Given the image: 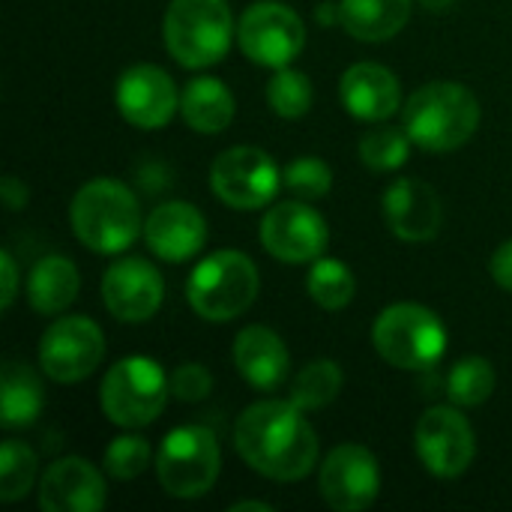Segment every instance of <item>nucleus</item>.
Here are the masks:
<instances>
[{"label": "nucleus", "mask_w": 512, "mask_h": 512, "mask_svg": "<svg viewBox=\"0 0 512 512\" xmlns=\"http://www.w3.org/2000/svg\"><path fill=\"white\" fill-rule=\"evenodd\" d=\"M291 399H264L249 405L234 429L240 459L261 477L297 483L318 462V435Z\"/></svg>", "instance_id": "obj_1"}, {"label": "nucleus", "mask_w": 512, "mask_h": 512, "mask_svg": "<svg viewBox=\"0 0 512 512\" xmlns=\"http://www.w3.org/2000/svg\"><path fill=\"white\" fill-rule=\"evenodd\" d=\"M69 222L75 237L99 255L126 252L144 231L138 198L126 183L111 177L90 180L75 192Z\"/></svg>", "instance_id": "obj_2"}, {"label": "nucleus", "mask_w": 512, "mask_h": 512, "mask_svg": "<svg viewBox=\"0 0 512 512\" xmlns=\"http://www.w3.org/2000/svg\"><path fill=\"white\" fill-rule=\"evenodd\" d=\"M477 96L456 81H432L408 96L402 111L405 132L414 147L429 153H450L471 141L480 126Z\"/></svg>", "instance_id": "obj_3"}, {"label": "nucleus", "mask_w": 512, "mask_h": 512, "mask_svg": "<svg viewBox=\"0 0 512 512\" xmlns=\"http://www.w3.org/2000/svg\"><path fill=\"white\" fill-rule=\"evenodd\" d=\"M237 24L228 0H171L162 18L168 54L186 69H207L231 51Z\"/></svg>", "instance_id": "obj_4"}, {"label": "nucleus", "mask_w": 512, "mask_h": 512, "mask_svg": "<svg viewBox=\"0 0 512 512\" xmlns=\"http://www.w3.org/2000/svg\"><path fill=\"white\" fill-rule=\"evenodd\" d=\"M261 288L258 267L249 255L225 249L207 255L186 282V297L195 315L213 324H225L243 315Z\"/></svg>", "instance_id": "obj_5"}, {"label": "nucleus", "mask_w": 512, "mask_h": 512, "mask_svg": "<svg viewBox=\"0 0 512 512\" xmlns=\"http://www.w3.org/2000/svg\"><path fill=\"white\" fill-rule=\"evenodd\" d=\"M375 351L396 369L426 372L441 363L447 351L444 321L420 303L387 306L372 327Z\"/></svg>", "instance_id": "obj_6"}, {"label": "nucleus", "mask_w": 512, "mask_h": 512, "mask_svg": "<svg viewBox=\"0 0 512 512\" xmlns=\"http://www.w3.org/2000/svg\"><path fill=\"white\" fill-rule=\"evenodd\" d=\"M171 378L150 357H126L114 363L102 381V411L114 426L144 429L168 405Z\"/></svg>", "instance_id": "obj_7"}, {"label": "nucleus", "mask_w": 512, "mask_h": 512, "mask_svg": "<svg viewBox=\"0 0 512 512\" xmlns=\"http://www.w3.org/2000/svg\"><path fill=\"white\" fill-rule=\"evenodd\" d=\"M222 471V450L207 426H177L156 453V474L171 498H204Z\"/></svg>", "instance_id": "obj_8"}, {"label": "nucleus", "mask_w": 512, "mask_h": 512, "mask_svg": "<svg viewBox=\"0 0 512 512\" xmlns=\"http://www.w3.org/2000/svg\"><path fill=\"white\" fill-rule=\"evenodd\" d=\"M237 42L252 63L282 69L291 66L294 57H300L306 45V24L291 6L276 0H258L240 15Z\"/></svg>", "instance_id": "obj_9"}, {"label": "nucleus", "mask_w": 512, "mask_h": 512, "mask_svg": "<svg viewBox=\"0 0 512 512\" xmlns=\"http://www.w3.org/2000/svg\"><path fill=\"white\" fill-rule=\"evenodd\" d=\"M210 189L225 207L258 210L282 189V171L258 147H231L210 165Z\"/></svg>", "instance_id": "obj_10"}, {"label": "nucleus", "mask_w": 512, "mask_h": 512, "mask_svg": "<svg viewBox=\"0 0 512 512\" xmlns=\"http://www.w3.org/2000/svg\"><path fill=\"white\" fill-rule=\"evenodd\" d=\"M105 357V336L87 315L57 318L39 339V366L57 384L90 378Z\"/></svg>", "instance_id": "obj_11"}, {"label": "nucleus", "mask_w": 512, "mask_h": 512, "mask_svg": "<svg viewBox=\"0 0 512 512\" xmlns=\"http://www.w3.org/2000/svg\"><path fill=\"white\" fill-rule=\"evenodd\" d=\"M414 444L423 468L438 480L462 477L477 456L474 429L453 405L429 408L417 423Z\"/></svg>", "instance_id": "obj_12"}, {"label": "nucleus", "mask_w": 512, "mask_h": 512, "mask_svg": "<svg viewBox=\"0 0 512 512\" xmlns=\"http://www.w3.org/2000/svg\"><path fill=\"white\" fill-rule=\"evenodd\" d=\"M264 249L285 264L318 261L330 243V228L324 216L306 201H282L264 213L258 231Z\"/></svg>", "instance_id": "obj_13"}, {"label": "nucleus", "mask_w": 512, "mask_h": 512, "mask_svg": "<svg viewBox=\"0 0 512 512\" xmlns=\"http://www.w3.org/2000/svg\"><path fill=\"white\" fill-rule=\"evenodd\" d=\"M327 507L336 512H363L378 501L381 468L378 459L360 444H342L330 450L318 477Z\"/></svg>", "instance_id": "obj_14"}, {"label": "nucleus", "mask_w": 512, "mask_h": 512, "mask_svg": "<svg viewBox=\"0 0 512 512\" xmlns=\"http://www.w3.org/2000/svg\"><path fill=\"white\" fill-rule=\"evenodd\" d=\"M114 102L126 123L138 129H162L177 114L180 93L165 69L153 63H138L117 78Z\"/></svg>", "instance_id": "obj_15"}, {"label": "nucleus", "mask_w": 512, "mask_h": 512, "mask_svg": "<svg viewBox=\"0 0 512 512\" xmlns=\"http://www.w3.org/2000/svg\"><path fill=\"white\" fill-rule=\"evenodd\" d=\"M165 297L162 273L144 258H120L102 276V300L123 324L150 321Z\"/></svg>", "instance_id": "obj_16"}, {"label": "nucleus", "mask_w": 512, "mask_h": 512, "mask_svg": "<svg viewBox=\"0 0 512 512\" xmlns=\"http://www.w3.org/2000/svg\"><path fill=\"white\" fill-rule=\"evenodd\" d=\"M105 498V477L81 456L57 459L39 480V507L45 512H99Z\"/></svg>", "instance_id": "obj_17"}, {"label": "nucleus", "mask_w": 512, "mask_h": 512, "mask_svg": "<svg viewBox=\"0 0 512 512\" xmlns=\"http://www.w3.org/2000/svg\"><path fill=\"white\" fill-rule=\"evenodd\" d=\"M384 216L399 240L426 243L441 231L444 207L429 183L414 177H399L384 192Z\"/></svg>", "instance_id": "obj_18"}, {"label": "nucleus", "mask_w": 512, "mask_h": 512, "mask_svg": "<svg viewBox=\"0 0 512 512\" xmlns=\"http://www.w3.org/2000/svg\"><path fill=\"white\" fill-rule=\"evenodd\" d=\"M144 240L156 258L183 264L204 249L207 222L198 207H192L186 201H165L147 216Z\"/></svg>", "instance_id": "obj_19"}, {"label": "nucleus", "mask_w": 512, "mask_h": 512, "mask_svg": "<svg viewBox=\"0 0 512 512\" xmlns=\"http://www.w3.org/2000/svg\"><path fill=\"white\" fill-rule=\"evenodd\" d=\"M339 96L345 111L366 123H381L402 105L399 78L381 63H354L339 81Z\"/></svg>", "instance_id": "obj_20"}, {"label": "nucleus", "mask_w": 512, "mask_h": 512, "mask_svg": "<svg viewBox=\"0 0 512 512\" xmlns=\"http://www.w3.org/2000/svg\"><path fill=\"white\" fill-rule=\"evenodd\" d=\"M234 366L255 390H276L285 384L291 369V354L279 333L270 327L252 324L243 327L234 339Z\"/></svg>", "instance_id": "obj_21"}, {"label": "nucleus", "mask_w": 512, "mask_h": 512, "mask_svg": "<svg viewBox=\"0 0 512 512\" xmlns=\"http://www.w3.org/2000/svg\"><path fill=\"white\" fill-rule=\"evenodd\" d=\"M234 93L210 75L192 78L180 93V114L186 126H192L201 135H219L234 120Z\"/></svg>", "instance_id": "obj_22"}, {"label": "nucleus", "mask_w": 512, "mask_h": 512, "mask_svg": "<svg viewBox=\"0 0 512 512\" xmlns=\"http://www.w3.org/2000/svg\"><path fill=\"white\" fill-rule=\"evenodd\" d=\"M411 18V0H342L339 21L360 42H387Z\"/></svg>", "instance_id": "obj_23"}, {"label": "nucleus", "mask_w": 512, "mask_h": 512, "mask_svg": "<svg viewBox=\"0 0 512 512\" xmlns=\"http://www.w3.org/2000/svg\"><path fill=\"white\" fill-rule=\"evenodd\" d=\"M81 276L75 264L63 255H48L33 264L27 276V300L39 315H57L69 309L78 297Z\"/></svg>", "instance_id": "obj_24"}, {"label": "nucleus", "mask_w": 512, "mask_h": 512, "mask_svg": "<svg viewBox=\"0 0 512 512\" xmlns=\"http://www.w3.org/2000/svg\"><path fill=\"white\" fill-rule=\"evenodd\" d=\"M45 405L42 381L24 363L3 366V393H0V417L6 429L30 426Z\"/></svg>", "instance_id": "obj_25"}, {"label": "nucleus", "mask_w": 512, "mask_h": 512, "mask_svg": "<svg viewBox=\"0 0 512 512\" xmlns=\"http://www.w3.org/2000/svg\"><path fill=\"white\" fill-rule=\"evenodd\" d=\"M495 384H498V375L486 357H465L450 369L447 396L456 408H477L492 399Z\"/></svg>", "instance_id": "obj_26"}, {"label": "nucleus", "mask_w": 512, "mask_h": 512, "mask_svg": "<svg viewBox=\"0 0 512 512\" xmlns=\"http://www.w3.org/2000/svg\"><path fill=\"white\" fill-rule=\"evenodd\" d=\"M306 291L309 297L321 306V309H345L354 300L357 291V279L351 273L348 264L336 261V258H318L306 276Z\"/></svg>", "instance_id": "obj_27"}, {"label": "nucleus", "mask_w": 512, "mask_h": 512, "mask_svg": "<svg viewBox=\"0 0 512 512\" xmlns=\"http://www.w3.org/2000/svg\"><path fill=\"white\" fill-rule=\"evenodd\" d=\"M342 390V369L333 360H315L291 381V402L303 411H321L336 402Z\"/></svg>", "instance_id": "obj_28"}, {"label": "nucleus", "mask_w": 512, "mask_h": 512, "mask_svg": "<svg viewBox=\"0 0 512 512\" xmlns=\"http://www.w3.org/2000/svg\"><path fill=\"white\" fill-rule=\"evenodd\" d=\"M411 135L396 126H375L369 129L360 144H357V153H360V162L369 168V171H378V174H387V171H399L408 156H411Z\"/></svg>", "instance_id": "obj_29"}, {"label": "nucleus", "mask_w": 512, "mask_h": 512, "mask_svg": "<svg viewBox=\"0 0 512 512\" xmlns=\"http://www.w3.org/2000/svg\"><path fill=\"white\" fill-rule=\"evenodd\" d=\"M36 453L24 444L9 438L0 450V501L3 504H15L21 501L36 480Z\"/></svg>", "instance_id": "obj_30"}, {"label": "nucleus", "mask_w": 512, "mask_h": 512, "mask_svg": "<svg viewBox=\"0 0 512 512\" xmlns=\"http://www.w3.org/2000/svg\"><path fill=\"white\" fill-rule=\"evenodd\" d=\"M267 105L285 120L303 117L312 108V81L306 72L291 66L276 69V75L267 81Z\"/></svg>", "instance_id": "obj_31"}, {"label": "nucleus", "mask_w": 512, "mask_h": 512, "mask_svg": "<svg viewBox=\"0 0 512 512\" xmlns=\"http://www.w3.org/2000/svg\"><path fill=\"white\" fill-rule=\"evenodd\" d=\"M282 186L300 201H315V198H324L333 189V171H330V165L324 159L303 156V159H294L282 171Z\"/></svg>", "instance_id": "obj_32"}, {"label": "nucleus", "mask_w": 512, "mask_h": 512, "mask_svg": "<svg viewBox=\"0 0 512 512\" xmlns=\"http://www.w3.org/2000/svg\"><path fill=\"white\" fill-rule=\"evenodd\" d=\"M153 450L138 435H120L105 450V471L114 480H135L150 468Z\"/></svg>", "instance_id": "obj_33"}, {"label": "nucleus", "mask_w": 512, "mask_h": 512, "mask_svg": "<svg viewBox=\"0 0 512 512\" xmlns=\"http://www.w3.org/2000/svg\"><path fill=\"white\" fill-rule=\"evenodd\" d=\"M213 390V375L201 363H183L171 372V396L180 402H201Z\"/></svg>", "instance_id": "obj_34"}, {"label": "nucleus", "mask_w": 512, "mask_h": 512, "mask_svg": "<svg viewBox=\"0 0 512 512\" xmlns=\"http://www.w3.org/2000/svg\"><path fill=\"white\" fill-rule=\"evenodd\" d=\"M0 279H3V297H0V309H9L15 303V294H18V267L12 261L9 252L0 255Z\"/></svg>", "instance_id": "obj_35"}, {"label": "nucleus", "mask_w": 512, "mask_h": 512, "mask_svg": "<svg viewBox=\"0 0 512 512\" xmlns=\"http://www.w3.org/2000/svg\"><path fill=\"white\" fill-rule=\"evenodd\" d=\"M492 279L512 294V240L498 246V252L492 255Z\"/></svg>", "instance_id": "obj_36"}, {"label": "nucleus", "mask_w": 512, "mask_h": 512, "mask_svg": "<svg viewBox=\"0 0 512 512\" xmlns=\"http://www.w3.org/2000/svg\"><path fill=\"white\" fill-rule=\"evenodd\" d=\"M0 195H3V201H6V207H9V210H21V207L27 204V186H24L18 177H12V174L3 180Z\"/></svg>", "instance_id": "obj_37"}, {"label": "nucleus", "mask_w": 512, "mask_h": 512, "mask_svg": "<svg viewBox=\"0 0 512 512\" xmlns=\"http://www.w3.org/2000/svg\"><path fill=\"white\" fill-rule=\"evenodd\" d=\"M270 512L273 507L270 504H261V501H240V504H231V512Z\"/></svg>", "instance_id": "obj_38"}, {"label": "nucleus", "mask_w": 512, "mask_h": 512, "mask_svg": "<svg viewBox=\"0 0 512 512\" xmlns=\"http://www.w3.org/2000/svg\"><path fill=\"white\" fill-rule=\"evenodd\" d=\"M429 12H447L456 0H420Z\"/></svg>", "instance_id": "obj_39"}]
</instances>
